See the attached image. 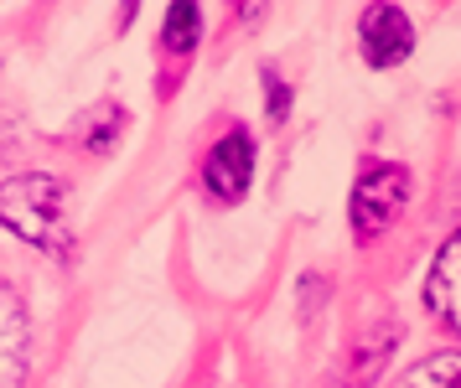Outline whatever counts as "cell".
Segmentation results:
<instances>
[{
	"instance_id": "1",
	"label": "cell",
	"mask_w": 461,
	"mask_h": 388,
	"mask_svg": "<svg viewBox=\"0 0 461 388\" xmlns=\"http://www.w3.org/2000/svg\"><path fill=\"white\" fill-rule=\"evenodd\" d=\"M0 223L11 228L16 239H26V244H37V248H52V254H68V244H73L63 182L42 176V171H26V176L0 182Z\"/></svg>"
},
{
	"instance_id": "2",
	"label": "cell",
	"mask_w": 461,
	"mask_h": 388,
	"mask_svg": "<svg viewBox=\"0 0 461 388\" xmlns=\"http://www.w3.org/2000/svg\"><path fill=\"white\" fill-rule=\"evenodd\" d=\"M404 197H410V171L404 166L363 171V182L353 186V233L357 239H378L404 212Z\"/></svg>"
},
{
	"instance_id": "3",
	"label": "cell",
	"mask_w": 461,
	"mask_h": 388,
	"mask_svg": "<svg viewBox=\"0 0 461 388\" xmlns=\"http://www.w3.org/2000/svg\"><path fill=\"white\" fill-rule=\"evenodd\" d=\"M249 176H254V140L244 130H229L223 140L208 150V166H203V182L218 203H239L249 192Z\"/></svg>"
},
{
	"instance_id": "4",
	"label": "cell",
	"mask_w": 461,
	"mask_h": 388,
	"mask_svg": "<svg viewBox=\"0 0 461 388\" xmlns=\"http://www.w3.org/2000/svg\"><path fill=\"white\" fill-rule=\"evenodd\" d=\"M357 37H363V58L374 68H399L410 58V47H415V26H410V16L399 5H368Z\"/></svg>"
},
{
	"instance_id": "5",
	"label": "cell",
	"mask_w": 461,
	"mask_h": 388,
	"mask_svg": "<svg viewBox=\"0 0 461 388\" xmlns=\"http://www.w3.org/2000/svg\"><path fill=\"white\" fill-rule=\"evenodd\" d=\"M26 357H32V321L16 290L0 280V388L26 383Z\"/></svg>"
},
{
	"instance_id": "6",
	"label": "cell",
	"mask_w": 461,
	"mask_h": 388,
	"mask_svg": "<svg viewBox=\"0 0 461 388\" xmlns=\"http://www.w3.org/2000/svg\"><path fill=\"white\" fill-rule=\"evenodd\" d=\"M425 306H430L436 321H446L461 337V233L440 244L436 265L425 275Z\"/></svg>"
},
{
	"instance_id": "7",
	"label": "cell",
	"mask_w": 461,
	"mask_h": 388,
	"mask_svg": "<svg viewBox=\"0 0 461 388\" xmlns=\"http://www.w3.org/2000/svg\"><path fill=\"white\" fill-rule=\"evenodd\" d=\"M394 342H399V327H394V316H389V327H378V331H368L363 342L353 347V357H348V378H353V388H368L378 378V368H384V357L394 352Z\"/></svg>"
},
{
	"instance_id": "8",
	"label": "cell",
	"mask_w": 461,
	"mask_h": 388,
	"mask_svg": "<svg viewBox=\"0 0 461 388\" xmlns=\"http://www.w3.org/2000/svg\"><path fill=\"white\" fill-rule=\"evenodd\" d=\"M399 388H461V352H436L399 378Z\"/></svg>"
},
{
	"instance_id": "9",
	"label": "cell",
	"mask_w": 461,
	"mask_h": 388,
	"mask_svg": "<svg viewBox=\"0 0 461 388\" xmlns=\"http://www.w3.org/2000/svg\"><path fill=\"white\" fill-rule=\"evenodd\" d=\"M197 32H203V11H197V5L182 0V5L167 11V47L171 52H192V47H197Z\"/></svg>"
},
{
	"instance_id": "10",
	"label": "cell",
	"mask_w": 461,
	"mask_h": 388,
	"mask_svg": "<svg viewBox=\"0 0 461 388\" xmlns=\"http://www.w3.org/2000/svg\"><path fill=\"white\" fill-rule=\"evenodd\" d=\"M270 114L285 120V88H280V78H270Z\"/></svg>"
}]
</instances>
